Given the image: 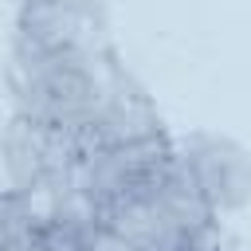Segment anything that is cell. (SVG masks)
Returning a JSON list of instances; mask_svg holds the SVG:
<instances>
[{
	"mask_svg": "<svg viewBox=\"0 0 251 251\" xmlns=\"http://www.w3.org/2000/svg\"><path fill=\"white\" fill-rule=\"evenodd\" d=\"M110 47L67 43V47H12L8 94L12 114L27 118L39 129L82 137L98 118L110 90Z\"/></svg>",
	"mask_w": 251,
	"mask_h": 251,
	"instance_id": "6da1fadb",
	"label": "cell"
},
{
	"mask_svg": "<svg viewBox=\"0 0 251 251\" xmlns=\"http://www.w3.org/2000/svg\"><path fill=\"white\" fill-rule=\"evenodd\" d=\"M94 220L133 251H224L220 216L192 188L176 149L153 176L110 200Z\"/></svg>",
	"mask_w": 251,
	"mask_h": 251,
	"instance_id": "7a4b0ae2",
	"label": "cell"
},
{
	"mask_svg": "<svg viewBox=\"0 0 251 251\" xmlns=\"http://www.w3.org/2000/svg\"><path fill=\"white\" fill-rule=\"evenodd\" d=\"M176 161L188 173L200 200L220 216H239L251 208V153L216 129H192L176 137Z\"/></svg>",
	"mask_w": 251,
	"mask_h": 251,
	"instance_id": "3957f363",
	"label": "cell"
},
{
	"mask_svg": "<svg viewBox=\"0 0 251 251\" xmlns=\"http://www.w3.org/2000/svg\"><path fill=\"white\" fill-rule=\"evenodd\" d=\"M169 137L149 90L129 75V67L122 59H114L110 67V90L106 102L98 110V118L90 122V129L78 137V149H102V145H137V141H157Z\"/></svg>",
	"mask_w": 251,
	"mask_h": 251,
	"instance_id": "277c9868",
	"label": "cell"
},
{
	"mask_svg": "<svg viewBox=\"0 0 251 251\" xmlns=\"http://www.w3.org/2000/svg\"><path fill=\"white\" fill-rule=\"evenodd\" d=\"M59 4H71V8H82V12H106V0H59Z\"/></svg>",
	"mask_w": 251,
	"mask_h": 251,
	"instance_id": "5b68a950",
	"label": "cell"
}]
</instances>
